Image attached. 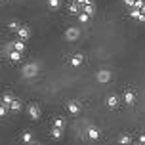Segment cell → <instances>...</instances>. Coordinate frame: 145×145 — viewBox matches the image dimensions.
Segmentation results:
<instances>
[{"instance_id":"cell-14","label":"cell","mask_w":145,"mask_h":145,"mask_svg":"<svg viewBox=\"0 0 145 145\" xmlns=\"http://www.w3.org/2000/svg\"><path fill=\"white\" fill-rule=\"evenodd\" d=\"M76 36H78V29H69L67 31V38H69V40H74Z\"/></svg>"},{"instance_id":"cell-4","label":"cell","mask_w":145,"mask_h":145,"mask_svg":"<svg viewBox=\"0 0 145 145\" xmlns=\"http://www.w3.org/2000/svg\"><path fill=\"white\" fill-rule=\"evenodd\" d=\"M67 111L71 113V115H78L80 111H82V105L78 101H69L67 103Z\"/></svg>"},{"instance_id":"cell-7","label":"cell","mask_w":145,"mask_h":145,"mask_svg":"<svg viewBox=\"0 0 145 145\" xmlns=\"http://www.w3.org/2000/svg\"><path fill=\"white\" fill-rule=\"evenodd\" d=\"M97 80H99V82H103V84H105V82H109V80H111V72L105 71V69H103V71H99V72H97Z\"/></svg>"},{"instance_id":"cell-2","label":"cell","mask_w":145,"mask_h":145,"mask_svg":"<svg viewBox=\"0 0 145 145\" xmlns=\"http://www.w3.org/2000/svg\"><path fill=\"white\" fill-rule=\"evenodd\" d=\"M36 74H38V67L35 63H27V65L23 67V76L31 78V76H36Z\"/></svg>"},{"instance_id":"cell-25","label":"cell","mask_w":145,"mask_h":145,"mask_svg":"<svg viewBox=\"0 0 145 145\" xmlns=\"http://www.w3.org/2000/svg\"><path fill=\"white\" fill-rule=\"evenodd\" d=\"M29 145H40V143H35V141H31V143Z\"/></svg>"},{"instance_id":"cell-19","label":"cell","mask_w":145,"mask_h":145,"mask_svg":"<svg viewBox=\"0 0 145 145\" xmlns=\"http://www.w3.org/2000/svg\"><path fill=\"white\" fill-rule=\"evenodd\" d=\"M6 113H8V107L4 105V103H0V118H2V116H6Z\"/></svg>"},{"instance_id":"cell-10","label":"cell","mask_w":145,"mask_h":145,"mask_svg":"<svg viewBox=\"0 0 145 145\" xmlns=\"http://www.w3.org/2000/svg\"><path fill=\"white\" fill-rule=\"evenodd\" d=\"M118 143L120 145H132V136L130 134H122V136L118 138Z\"/></svg>"},{"instance_id":"cell-15","label":"cell","mask_w":145,"mask_h":145,"mask_svg":"<svg viewBox=\"0 0 145 145\" xmlns=\"http://www.w3.org/2000/svg\"><path fill=\"white\" fill-rule=\"evenodd\" d=\"M82 59H84L82 56H74V57L71 59V65H72V67H78L80 63H82Z\"/></svg>"},{"instance_id":"cell-11","label":"cell","mask_w":145,"mask_h":145,"mask_svg":"<svg viewBox=\"0 0 145 145\" xmlns=\"http://www.w3.org/2000/svg\"><path fill=\"white\" fill-rule=\"evenodd\" d=\"M54 126L63 130V128H65V118H63V116H56V118H54Z\"/></svg>"},{"instance_id":"cell-22","label":"cell","mask_w":145,"mask_h":145,"mask_svg":"<svg viewBox=\"0 0 145 145\" xmlns=\"http://www.w3.org/2000/svg\"><path fill=\"white\" fill-rule=\"evenodd\" d=\"M80 21H88V14H80Z\"/></svg>"},{"instance_id":"cell-17","label":"cell","mask_w":145,"mask_h":145,"mask_svg":"<svg viewBox=\"0 0 145 145\" xmlns=\"http://www.w3.org/2000/svg\"><path fill=\"white\" fill-rule=\"evenodd\" d=\"M10 59H12V61H19V59H21V52H12V54H10Z\"/></svg>"},{"instance_id":"cell-13","label":"cell","mask_w":145,"mask_h":145,"mask_svg":"<svg viewBox=\"0 0 145 145\" xmlns=\"http://www.w3.org/2000/svg\"><path fill=\"white\" fill-rule=\"evenodd\" d=\"M21 141L23 143H31V141H33V132H23L21 134Z\"/></svg>"},{"instance_id":"cell-1","label":"cell","mask_w":145,"mask_h":145,"mask_svg":"<svg viewBox=\"0 0 145 145\" xmlns=\"http://www.w3.org/2000/svg\"><path fill=\"white\" fill-rule=\"evenodd\" d=\"M27 113H29L31 120H38V118H40V115H42V111H40V107H38L36 103H31L29 107H27Z\"/></svg>"},{"instance_id":"cell-20","label":"cell","mask_w":145,"mask_h":145,"mask_svg":"<svg viewBox=\"0 0 145 145\" xmlns=\"http://www.w3.org/2000/svg\"><path fill=\"white\" fill-rule=\"evenodd\" d=\"M48 4H50V8L57 10V8H59V0H48Z\"/></svg>"},{"instance_id":"cell-16","label":"cell","mask_w":145,"mask_h":145,"mask_svg":"<svg viewBox=\"0 0 145 145\" xmlns=\"http://www.w3.org/2000/svg\"><path fill=\"white\" fill-rule=\"evenodd\" d=\"M12 99H14V95H12V94H4V97H2V103L8 107V105L12 103Z\"/></svg>"},{"instance_id":"cell-3","label":"cell","mask_w":145,"mask_h":145,"mask_svg":"<svg viewBox=\"0 0 145 145\" xmlns=\"http://www.w3.org/2000/svg\"><path fill=\"white\" fill-rule=\"evenodd\" d=\"M86 134H88V138L92 139V141H97V139L101 138V132H99V128H95V126H90L86 130Z\"/></svg>"},{"instance_id":"cell-6","label":"cell","mask_w":145,"mask_h":145,"mask_svg":"<svg viewBox=\"0 0 145 145\" xmlns=\"http://www.w3.org/2000/svg\"><path fill=\"white\" fill-rule=\"evenodd\" d=\"M21 107H23V103L19 101V99H12V103H10V105H8V109H10V111H14V113H17V111H21Z\"/></svg>"},{"instance_id":"cell-12","label":"cell","mask_w":145,"mask_h":145,"mask_svg":"<svg viewBox=\"0 0 145 145\" xmlns=\"http://www.w3.org/2000/svg\"><path fill=\"white\" fill-rule=\"evenodd\" d=\"M17 33H19V36H21L23 40H27V38L31 36V31L27 29V27H19V29H17Z\"/></svg>"},{"instance_id":"cell-5","label":"cell","mask_w":145,"mask_h":145,"mask_svg":"<svg viewBox=\"0 0 145 145\" xmlns=\"http://www.w3.org/2000/svg\"><path fill=\"white\" fill-rule=\"evenodd\" d=\"M124 101H126V105H134V103H136V94H134L132 90H126V94H124Z\"/></svg>"},{"instance_id":"cell-21","label":"cell","mask_w":145,"mask_h":145,"mask_svg":"<svg viewBox=\"0 0 145 145\" xmlns=\"http://www.w3.org/2000/svg\"><path fill=\"white\" fill-rule=\"evenodd\" d=\"M139 145H145V134H139Z\"/></svg>"},{"instance_id":"cell-9","label":"cell","mask_w":145,"mask_h":145,"mask_svg":"<svg viewBox=\"0 0 145 145\" xmlns=\"http://www.w3.org/2000/svg\"><path fill=\"white\" fill-rule=\"evenodd\" d=\"M107 107L109 109L118 107V97H116V95H109V97H107Z\"/></svg>"},{"instance_id":"cell-8","label":"cell","mask_w":145,"mask_h":145,"mask_svg":"<svg viewBox=\"0 0 145 145\" xmlns=\"http://www.w3.org/2000/svg\"><path fill=\"white\" fill-rule=\"evenodd\" d=\"M50 136H52V139H61L63 138V130L61 128H56V126H52V132H50Z\"/></svg>"},{"instance_id":"cell-23","label":"cell","mask_w":145,"mask_h":145,"mask_svg":"<svg viewBox=\"0 0 145 145\" xmlns=\"http://www.w3.org/2000/svg\"><path fill=\"white\" fill-rule=\"evenodd\" d=\"M69 10H71V14H76V12H78V8H76V6H71Z\"/></svg>"},{"instance_id":"cell-26","label":"cell","mask_w":145,"mask_h":145,"mask_svg":"<svg viewBox=\"0 0 145 145\" xmlns=\"http://www.w3.org/2000/svg\"><path fill=\"white\" fill-rule=\"evenodd\" d=\"M138 145H139V143H138Z\"/></svg>"},{"instance_id":"cell-24","label":"cell","mask_w":145,"mask_h":145,"mask_svg":"<svg viewBox=\"0 0 145 145\" xmlns=\"http://www.w3.org/2000/svg\"><path fill=\"white\" fill-rule=\"evenodd\" d=\"M126 4H130V6H132V4H134V0H126Z\"/></svg>"},{"instance_id":"cell-18","label":"cell","mask_w":145,"mask_h":145,"mask_svg":"<svg viewBox=\"0 0 145 145\" xmlns=\"http://www.w3.org/2000/svg\"><path fill=\"white\" fill-rule=\"evenodd\" d=\"M14 48H15V52H23V50H25V44H23V42H15Z\"/></svg>"}]
</instances>
